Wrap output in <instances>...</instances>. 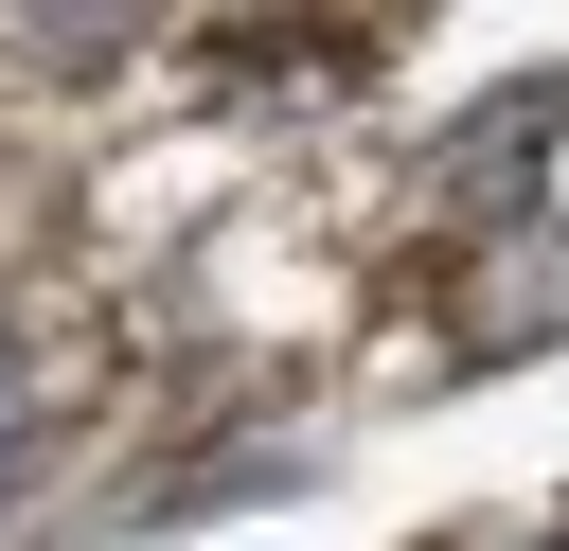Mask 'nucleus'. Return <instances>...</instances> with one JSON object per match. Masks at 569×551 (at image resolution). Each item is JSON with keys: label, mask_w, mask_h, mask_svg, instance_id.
<instances>
[{"label": "nucleus", "mask_w": 569, "mask_h": 551, "mask_svg": "<svg viewBox=\"0 0 569 551\" xmlns=\"http://www.w3.org/2000/svg\"><path fill=\"white\" fill-rule=\"evenodd\" d=\"M551 124H569V89H498V107H462V124H445V178H427V196H445V213H516V196H533V142H551Z\"/></svg>", "instance_id": "f257e3e1"}, {"label": "nucleus", "mask_w": 569, "mask_h": 551, "mask_svg": "<svg viewBox=\"0 0 569 551\" xmlns=\"http://www.w3.org/2000/svg\"><path fill=\"white\" fill-rule=\"evenodd\" d=\"M18 427H36V391H18V355H0V498H18Z\"/></svg>", "instance_id": "f03ea898"}]
</instances>
